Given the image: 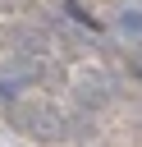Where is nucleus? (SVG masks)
Listing matches in <instances>:
<instances>
[{
  "mask_svg": "<svg viewBox=\"0 0 142 147\" xmlns=\"http://www.w3.org/2000/svg\"><path fill=\"white\" fill-rule=\"evenodd\" d=\"M115 32H119L124 41L142 46V5H137V0H133V5H124V9L115 14Z\"/></svg>",
  "mask_w": 142,
  "mask_h": 147,
  "instance_id": "obj_2",
  "label": "nucleus"
},
{
  "mask_svg": "<svg viewBox=\"0 0 142 147\" xmlns=\"http://www.w3.org/2000/svg\"><path fill=\"white\" fill-rule=\"evenodd\" d=\"M37 74H41V60H32L27 51H18L14 60H5V64H0V101L23 96V87H27Z\"/></svg>",
  "mask_w": 142,
  "mask_h": 147,
  "instance_id": "obj_1",
  "label": "nucleus"
}]
</instances>
